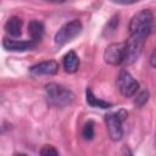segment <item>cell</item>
Segmentation results:
<instances>
[{"label": "cell", "mask_w": 156, "mask_h": 156, "mask_svg": "<svg viewBox=\"0 0 156 156\" xmlns=\"http://www.w3.org/2000/svg\"><path fill=\"white\" fill-rule=\"evenodd\" d=\"M30 74L38 77V76H54L58 72V63L54 60L43 61L39 62L29 68Z\"/></svg>", "instance_id": "8"}, {"label": "cell", "mask_w": 156, "mask_h": 156, "mask_svg": "<svg viewBox=\"0 0 156 156\" xmlns=\"http://www.w3.org/2000/svg\"><path fill=\"white\" fill-rule=\"evenodd\" d=\"M5 30H6V33H9L12 37L21 35V32H22V20L16 17V16L10 17L6 21V23H5Z\"/></svg>", "instance_id": "12"}, {"label": "cell", "mask_w": 156, "mask_h": 156, "mask_svg": "<svg viewBox=\"0 0 156 156\" xmlns=\"http://www.w3.org/2000/svg\"><path fill=\"white\" fill-rule=\"evenodd\" d=\"M82 135L85 140H91L94 138V122L89 121L88 123H85L83 132H82Z\"/></svg>", "instance_id": "14"}, {"label": "cell", "mask_w": 156, "mask_h": 156, "mask_svg": "<svg viewBox=\"0 0 156 156\" xmlns=\"http://www.w3.org/2000/svg\"><path fill=\"white\" fill-rule=\"evenodd\" d=\"M105 122L107 126V132L108 136L113 141L121 140L123 135V129H122V121L116 116V113H108L105 116Z\"/></svg>", "instance_id": "7"}, {"label": "cell", "mask_w": 156, "mask_h": 156, "mask_svg": "<svg viewBox=\"0 0 156 156\" xmlns=\"http://www.w3.org/2000/svg\"><path fill=\"white\" fill-rule=\"evenodd\" d=\"M147 100H149V91L144 90V91H141L136 95V98L134 100V105L138 106V107H141L147 102Z\"/></svg>", "instance_id": "15"}, {"label": "cell", "mask_w": 156, "mask_h": 156, "mask_svg": "<svg viewBox=\"0 0 156 156\" xmlns=\"http://www.w3.org/2000/svg\"><path fill=\"white\" fill-rule=\"evenodd\" d=\"M2 45L6 50L9 51H27L30 49H34L37 46V43L33 40L28 41H22V40H16V39H10V38H4Z\"/></svg>", "instance_id": "9"}, {"label": "cell", "mask_w": 156, "mask_h": 156, "mask_svg": "<svg viewBox=\"0 0 156 156\" xmlns=\"http://www.w3.org/2000/svg\"><path fill=\"white\" fill-rule=\"evenodd\" d=\"M28 33L30 35V40H33L35 43L40 41L44 35V24L37 20L30 21L28 24Z\"/></svg>", "instance_id": "11"}, {"label": "cell", "mask_w": 156, "mask_h": 156, "mask_svg": "<svg viewBox=\"0 0 156 156\" xmlns=\"http://www.w3.org/2000/svg\"><path fill=\"white\" fill-rule=\"evenodd\" d=\"M45 94L48 104L52 107L62 108L74 101V94L69 89L56 83H49L45 87Z\"/></svg>", "instance_id": "1"}, {"label": "cell", "mask_w": 156, "mask_h": 156, "mask_svg": "<svg viewBox=\"0 0 156 156\" xmlns=\"http://www.w3.org/2000/svg\"><path fill=\"white\" fill-rule=\"evenodd\" d=\"M45 1L50 4H62V2H66L67 0H45Z\"/></svg>", "instance_id": "19"}, {"label": "cell", "mask_w": 156, "mask_h": 156, "mask_svg": "<svg viewBox=\"0 0 156 156\" xmlns=\"http://www.w3.org/2000/svg\"><path fill=\"white\" fill-rule=\"evenodd\" d=\"M149 33L145 32H136V33H130L129 38L127 39V41H124L126 44V49H124V60L123 63L129 66L132 63H134L141 55L143 52V48L145 44L146 38L149 37Z\"/></svg>", "instance_id": "2"}, {"label": "cell", "mask_w": 156, "mask_h": 156, "mask_svg": "<svg viewBox=\"0 0 156 156\" xmlns=\"http://www.w3.org/2000/svg\"><path fill=\"white\" fill-rule=\"evenodd\" d=\"M124 49L126 44L124 43H112L110 44L105 52H104V58L105 62L112 66H118L123 63L124 60Z\"/></svg>", "instance_id": "6"}, {"label": "cell", "mask_w": 156, "mask_h": 156, "mask_svg": "<svg viewBox=\"0 0 156 156\" xmlns=\"http://www.w3.org/2000/svg\"><path fill=\"white\" fill-rule=\"evenodd\" d=\"M152 21H154V15L151 10L149 9L141 10L132 17L129 22V32L130 33L145 32L150 34L152 29Z\"/></svg>", "instance_id": "4"}, {"label": "cell", "mask_w": 156, "mask_h": 156, "mask_svg": "<svg viewBox=\"0 0 156 156\" xmlns=\"http://www.w3.org/2000/svg\"><path fill=\"white\" fill-rule=\"evenodd\" d=\"M82 29H83V26L79 20H72L65 23L55 34V44L57 46H62L69 43L71 40H73L76 37L80 34Z\"/></svg>", "instance_id": "3"}, {"label": "cell", "mask_w": 156, "mask_h": 156, "mask_svg": "<svg viewBox=\"0 0 156 156\" xmlns=\"http://www.w3.org/2000/svg\"><path fill=\"white\" fill-rule=\"evenodd\" d=\"M150 63H151L152 67L156 66V62H155V51H152V54H151V56H150Z\"/></svg>", "instance_id": "18"}, {"label": "cell", "mask_w": 156, "mask_h": 156, "mask_svg": "<svg viewBox=\"0 0 156 156\" xmlns=\"http://www.w3.org/2000/svg\"><path fill=\"white\" fill-rule=\"evenodd\" d=\"M40 155H43V156H51V155L56 156V155H58V151L51 145H45L40 150Z\"/></svg>", "instance_id": "16"}, {"label": "cell", "mask_w": 156, "mask_h": 156, "mask_svg": "<svg viewBox=\"0 0 156 156\" xmlns=\"http://www.w3.org/2000/svg\"><path fill=\"white\" fill-rule=\"evenodd\" d=\"M117 85H118V89H119L121 94L126 98L133 96L139 89L138 80L129 72H127L126 69L119 72L118 78H117Z\"/></svg>", "instance_id": "5"}, {"label": "cell", "mask_w": 156, "mask_h": 156, "mask_svg": "<svg viewBox=\"0 0 156 156\" xmlns=\"http://www.w3.org/2000/svg\"><path fill=\"white\" fill-rule=\"evenodd\" d=\"M62 65H63V68L67 73L77 72V69L79 67V58H78L77 54L74 51H68L63 57Z\"/></svg>", "instance_id": "10"}, {"label": "cell", "mask_w": 156, "mask_h": 156, "mask_svg": "<svg viewBox=\"0 0 156 156\" xmlns=\"http://www.w3.org/2000/svg\"><path fill=\"white\" fill-rule=\"evenodd\" d=\"M116 4H121V5H132L135 2H139L140 0H112Z\"/></svg>", "instance_id": "17"}, {"label": "cell", "mask_w": 156, "mask_h": 156, "mask_svg": "<svg viewBox=\"0 0 156 156\" xmlns=\"http://www.w3.org/2000/svg\"><path fill=\"white\" fill-rule=\"evenodd\" d=\"M85 95H87V102L91 106V107H99V108H108L112 106L111 102H107L105 100H101V99H98L93 91L90 89H87L85 91Z\"/></svg>", "instance_id": "13"}]
</instances>
